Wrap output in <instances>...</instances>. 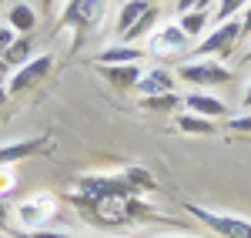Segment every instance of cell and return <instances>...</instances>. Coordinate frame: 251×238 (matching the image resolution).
I'll return each instance as SVG.
<instances>
[{
	"label": "cell",
	"instance_id": "1",
	"mask_svg": "<svg viewBox=\"0 0 251 238\" xmlns=\"http://www.w3.org/2000/svg\"><path fill=\"white\" fill-rule=\"evenodd\" d=\"M137 188L127 178H80L77 181V201L84 208V218H94L97 225H121L127 218H141L151 208H141L137 201H131Z\"/></svg>",
	"mask_w": 251,
	"mask_h": 238
},
{
	"label": "cell",
	"instance_id": "2",
	"mask_svg": "<svg viewBox=\"0 0 251 238\" xmlns=\"http://www.w3.org/2000/svg\"><path fill=\"white\" fill-rule=\"evenodd\" d=\"M104 7H107V0H67L64 10H60V24L77 30V40H80L87 30H94L100 24Z\"/></svg>",
	"mask_w": 251,
	"mask_h": 238
},
{
	"label": "cell",
	"instance_id": "3",
	"mask_svg": "<svg viewBox=\"0 0 251 238\" xmlns=\"http://www.w3.org/2000/svg\"><path fill=\"white\" fill-rule=\"evenodd\" d=\"M194 218L201 225H208L218 238H251V221L238 218V215H221V212H211V208H201V205H188Z\"/></svg>",
	"mask_w": 251,
	"mask_h": 238
},
{
	"label": "cell",
	"instance_id": "4",
	"mask_svg": "<svg viewBox=\"0 0 251 238\" xmlns=\"http://www.w3.org/2000/svg\"><path fill=\"white\" fill-rule=\"evenodd\" d=\"M177 80H188L198 91L201 87H218V84H228L231 71L218 60H191V64H181L177 67Z\"/></svg>",
	"mask_w": 251,
	"mask_h": 238
},
{
	"label": "cell",
	"instance_id": "5",
	"mask_svg": "<svg viewBox=\"0 0 251 238\" xmlns=\"http://www.w3.org/2000/svg\"><path fill=\"white\" fill-rule=\"evenodd\" d=\"M241 37V20H225V24H218L208 37L198 44V54L208 60V57H228L234 51V44Z\"/></svg>",
	"mask_w": 251,
	"mask_h": 238
},
{
	"label": "cell",
	"instance_id": "6",
	"mask_svg": "<svg viewBox=\"0 0 251 238\" xmlns=\"http://www.w3.org/2000/svg\"><path fill=\"white\" fill-rule=\"evenodd\" d=\"M188 34L181 30V24H164V27H157L154 34H151V54H181L184 47H188Z\"/></svg>",
	"mask_w": 251,
	"mask_h": 238
},
{
	"label": "cell",
	"instance_id": "7",
	"mask_svg": "<svg viewBox=\"0 0 251 238\" xmlns=\"http://www.w3.org/2000/svg\"><path fill=\"white\" fill-rule=\"evenodd\" d=\"M50 64H54V60L47 57V54H40V57L27 60V64L20 67L17 74L10 78V94H20V91H27V87H34L37 80H44L47 74H50Z\"/></svg>",
	"mask_w": 251,
	"mask_h": 238
},
{
	"label": "cell",
	"instance_id": "8",
	"mask_svg": "<svg viewBox=\"0 0 251 238\" xmlns=\"http://www.w3.org/2000/svg\"><path fill=\"white\" fill-rule=\"evenodd\" d=\"M151 7H154L151 0H124V3H121V14H117V37H121V44L127 40V34L141 24V17H144Z\"/></svg>",
	"mask_w": 251,
	"mask_h": 238
},
{
	"label": "cell",
	"instance_id": "9",
	"mask_svg": "<svg viewBox=\"0 0 251 238\" xmlns=\"http://www.w3.org/2000/svg\"><path fill=\"white\" fill-rule=\"evenodd\" d=\"M174 74L171 71H164V67H154V71H148V74H141L137 80V91L144 94V98H154V94H171L174 91Z\"/></svg>",
	"mask_w": 251,
	"mask_h": 238
},
{
	"label": "cell",
	"instance_id": "10",
	"mask_svg": "<svg viewBox=\"0 0 251 238\" xmlns=\"http://www.w3.org/2000/svg\"><path fill=\"white\" fill-rule=\"evenodd\" d=\"M184 104L191 107V114H201V118H221V114H228V104L211 98V94H204V91H191L184 98Z\"/></svg>",
	"mask_w": 251,
	"mask_h": 238
},
{
	"label": "cell",
	"instance_id": "11",
	"mask_svg": "<svg viewBox=\"0 0 251 238\" xmlns=\"http://www.w3.org/2000/svg\"><path fill=\"white\" fill-rule=\"evenodd\" d=\"M100 74L111 80L114 87H137L141 67L137 64H100Z\"/></svg>",
	"mask_w": 251,
	"mask_h": 238
},
{
	"label": "cell",
	"instance_id": "12",
	"mask_svg": "<svg viewBox=\"0 0 251 238\" xmlns=\"http://www.w3.org/2000/svg\"><path fill=\"white\" fill-rule=\"evenodd\" d=\"M44 208H50V198H34V201H24L17 208V221L24 228H30V232H37L40 221L47 218V215H54V212H44Z\"/></svg>",
	"mask_w": 251,
	"mask_h": 238
},
{
	"label": "cell",
	"instance_id": "13",
	"mask_svg": "<svg viewBox=\"0 0 251 238\" xmlns=\"http://www.w3.org/2000/svg\"><path fill=\"white\" fill-rule=\"evenodd\" d=\"M40 148H44V141H37V138L14 141V144L0 148V168H10V164H14V161H20V158H30V155H37Z\"/></svg>",
	"mask_w": 251,
	"mask_h": 238
},
{
	"label": "cell",
	"instance_id": "14",
	"mask_svg": "<svg viewBox=\"0 0 251 238\" xmlns=\"http://www.w3.org/2000/svg\"><path fill=\"white\" fill-rule=\"evenodd\" d=\"M141 57H144V51H137L134 44H114L97 54V64H137Z\"/></svg>",
	"mask_w": 251,
	"mask_h": 238
},
{
	"label": "cell",
	"instance_id": "15",
	"mask_svg": "<svg viewBox=\"0 0 251 238\" xmlns=\"http://www.w3.org/2000/svg\"><path fill=\"white\" fill-rule=\"evenodd\" d=\"M7 24L14 27V34H30V30L37 27V14H34V7H27V3H14Z\"/></svg>",
	"mask_w": 251,
	"mask_h": 238
},
{
	"label": "cell",
	"instance_id": "16",
	"mask_svg": "<svg viewBox=\"0 0 251 238\" xmlns=\"http://www.w3.org/2000/svg\"><path fill=\"white\" fill-rule=\"evenodd\" d=\"M177 24H181V30H184L188 37H198V34L204 30V24H208V10H198V7H194L188 14H181Z\"/></svg>",
	"mask_w": 251,
	"mask_h": 238
},
{
	"label": "cell",
	"instance_id": "17",
	"mask_svg": "<svg viewBox=\"0 0 251 238\" xmlns=\"http://www.w3.org/2000/svg\"><path fill=\"white\" fill-rule=\"evenodd\" d=\"M30 51H34V40H30V34H24V37H17L14 44H10V51L3 54V60H7V64H20V67H24V60L30 57Z\"/></svg>",
	"mask_w": 251,
	"mask_h": 238
},
{
	"label": "cell",
	"instance_id": "18",
	"mask_svg": "<svg viewBox=\"0 0 251 238\" xmlns=\"http://www.w3.org/2000/svg\"><path fill=\"white\" fill-rule=\"evenodd\" d=\"M177 124L184 128V131H191V134H211V118H201V114H181Z\"/></svg>",
	"mask_w": 251,
	"mask_h": 238
},
{
	"label": "cell",
	"instance_id": "19",
	"mask_svg": "<svg viewBox=\"0 0 251 238\" xmlns=\"http://www.w3.org/2000/svg\"><path fill=\"white\" fill-rule=\"evenodd\" d=\"M141 104H144L148 111H174V107H177V104H184V101L171 91V94H154V98H144Z\"/></svg>",
	"mask_w": 251,
	"mask_h": 238
},
{
	"label": "cell",
	"instance_id": "20",
	"mask_svg": "<svg viewBox=\"0 0 251 238\" xmlns=\"http://www.w3.org/2000/svg\"><path fill=\"white\" fill-rule=\"evenodd\" d=\"M251 0H218V24H225V20H234V14L241 10V7H248Z\"/></svg>",
	"mask_w": 251,
	"mask_h": 238
},
{
	"label": "cell",
	"instance_id": "21",
	"mask_svg": "<svg viewBox=\"0 0 251 238\" xmlns=\"http://www.w3.org/2000/svg\"><path fill=\"white\" fill-rule=\"evenodd\" d=\"M124 178L131 181L134 188H154V178L148 175V171H141V168H127V175Z\"/></svg>",
	"mask_w": 251,
	"mask_h": 238
},
{
	"label": "cell",
	"instance_id": "22",
	"mask_svg": "<svg viewBox=\"0 0 251 238\" xmlns=\"http://www.w3.org/2000/svg\"><path fill=\"white\" fill-rule=\"evenodd\" d=\"M14 27H0V60H3V54L10 51V44H14Z\"/></svg>",
	"mask_w": 251,
	"mask_h": 238
},
{
	"label": "cell",
	"instance_id": "23",
	"mask_svg": "<svg viewBox=\"0 0 251 238\" xmlns=\"http://www.w3.org/2000/svg\"><path fill=\"white\" fill-rule=\"evenodd\" d=\"M27 238H77V235H67V232H47V228H37V232H30Z\"/></svg>",
	"mask_w": 251,
	"mask_h": 238
},
{
	"label": "cell",
	"instance_id": "24",
	"mask_svg": "<svg viewBox=\"0 0 251 238\" xmlns=\"http://www.w3.org/2000/svg\"><path fill=\"white\" fill-rule=\"evenodd\" d=\"M14 188V175H10V168H0V191H10Z\"/></svg>",
	"mask_w": 251,
	"mask_h": 238
},
{
	"label": "cell",
	"instance_id": "25",
	"mask_svg": "<svg viewBox=\"0 0 251 238\" xmlns=\"http://www.w3.org/2000/svg\"><path fill=\"white\" fill-rule=\"evenodd\" d=\"M231 131H251V114H245V118H234V121H231Z\"/></svg>",
	"mask_w": 251,
	"mask_h": 238
},
{
	"label": "cell",
	"instance_id": "26",
	"mask_svg": "<svg viewBox=\"0 0 251 238\" xmlns=\"http://www.w3.org/2000/svg\"><path fill=\"white\" fill-rule=\"evenodd\" d=\"M245 34H251V3L245 7V17H241V37Z\"/></svg>",
	"mask_w": 251,
	"mask_h": 238
},
{
	"label": "cell",
	"instance_id": "27",
	"mask_svg": "<svg viewBox=\"0 0 251 238\" xmlns=\"http://www.w3.org/2000/svg\"><path fill=\"white\" fill-rule=\"evenodd\" d=\"M174 7H177L181 14H188V10H194V7H198V0H174Z\"/></svg>",
	"mask_w": 251,
	"mask_h": 238
},
{
	"label": "cell",
	"instance_id": "28",
	"mask_svg": "<svg viewBox=\"0 0 251 238\" xmlns=\"http://www.w3.org/2000/svg\"><path fill=\"white\" fill-rule=\"evenodd\" d=\"M7 74H10V64H7V60H0V87H3V80H7Z\"/></svg>",
	"mask_w": 251,
	"mask_h": 238
},
{
	"label": "cell",
	"instance_id": "29",
	"mask_svg": "<svg viewBox=\"0 0 251 238\" xmlns=\"http://www.w3.org/2000/svg\"><path fill=\"white\" fill-rule=\"evenodd\" d=\"M7 218H10V212H7V205H3V201H0V228H3V225H7Z\"/></svg>",
	"mask_w": 251,
	"mask_h": 238
},
{
	"label": "cell",
	"instance_id": "30",
	"mask_svg": "<svg viewBox=\"0 0 251 238\" xmlns=\"http://www.w3.org/2000/svg\"><path fill=\"white\" fill-rule=\"evenodd\" d=\"M245 104L251 107V84H248V91H245Z\"/></svg>",
	"mask_w": 251,
	"mask_h": 238
},
{
	"label": "cell",
	"instance_id": "31",
	"mask_svg": "<svg viewBox=\"0 0 251 238\" xmlns=\"http://www.w3.org/2000/svg\"><path fill=\"white\" fill-rule=\"evenodd\" d=\"M157 238H194V235H157Z\"/></svg>",
	"mask_w": 251,
	"mask_h": 238
},
{
	"label": "cell",
	"instance_id": "32",
	"mask_svg": "<svg viewBox=\"0 0 251 238\" xmlns=\"http://www.w3.org/2000/svg\"><path fill=\"white\" fill-rule=\"evenodd\" d=\"M208 3H211V0H198V10H204V7H208Z\"/></svg>",
	"mask_w": 251,
	"mask_h": 238
},
{
	"label": "cell",
	"instance_id": "33",
	"mask_svg": "<svg viewBox=\"0 0 251 238\" xmlns=\"http://www.w3.org/2000/svg\"><path fill=\"white\" fill-rule=\"evenodd\" d=\"M40 3H44V7H47V10H50V7H54V0H40Z\"/></svg>",
	"mask_w": 251,
	"mask_h": 238
},
{
	"label": "cell",
	"instance_id": "34",
	"mask_svg": "<svg viewBox=\"0 0 251 238\" xmlns=\"http://www.w3.org/2000/svg\"><path fill=\"white\" fill-rule=\"evenodd\" d=\"M3 101H7V91H3V87H0V104H3Z\"/></svg>",
	"mask_w": 251,
	"mask_h": 238
},
{
	"label": "cell",
	"instance_id": "35",
	"mask_svg": "<svg viewBox=\"0 0 251 238\" xmlns=\"http://www.w3.org/2000/svg\"><path fill=\"white\" fill-rule=\"evenodd\" d=\"M245 60H248V64H251V51H248V54H245Z\"/></svg>",
	"mask_w": 251,
	"mask_h": 238
},
{
	"label": "cell",
	"instance_id": "36",
	"mask_svg": "<svg viewBox=\"0 0 251 238\" xmlns=\"http://www.w3.org/2000/svg\"><path fill=\"white\" fill-rule=\"evenodd\" d=\"M0 3H3V0H0Z\"/></svg>",
	"mask_w": 251,
	"mask_h": 238
}]
</instances>
